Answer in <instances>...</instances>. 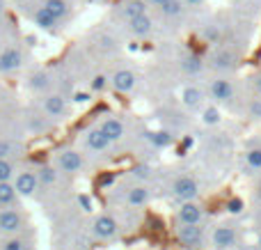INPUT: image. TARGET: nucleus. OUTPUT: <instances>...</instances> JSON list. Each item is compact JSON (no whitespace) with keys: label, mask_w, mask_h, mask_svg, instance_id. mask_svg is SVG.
<instances>
[{"label":"nucleus","mask_w":261,"mask_h":250,"mask_svg":"<svg viewBox=\"0 0 261 250\" xmlns=\"http://www.w3.org/2000/svg\"><path fill=\"white\" fill-rule=\"evenodd\" d=\"M25 64V51H23L21 44H5L0 46V73L7 76V73H14Z\"/></svg>","instance_id":"obj_1"},{"label":"nucleus","mask_w":261,"mask_h":250,"mask_svg":"<svg viewBox=\"0 0 261 250\" xmlns=\"http://www.w3.org/2000/svg\"><path fill=\"white\" fill-rule=\"evenodd\" d=\"M25 225V216L18 207L7 205L0 209V234H18Z\"/></svg>","instance_id":"obj_2"},{"label":"nucleus","mask_w":261,"mask_h":250,"mask_svg":"<svg viewBox=\"0 0 261 250\" xmlns=\"http://www.w3.org/2000/svg\"><path fill=\"white\" fill-rule=\"evenodd\" d=\"M12 184H14V188H16V195L30 197V195H35V191L39 188V177H37V172L23 170V172L16 174V179H14Z\"/></svg>","instance_id":"obj_3"},{"label":"nucleus","mask_w":261,"mask_h":250,"mask_svg":"<svg viewBox=\"0 0 261 250\" xmlns=\"http://www.w3.org/2000/svg\"><path fill=\"white\" fill-rule=\"evenodd\" d=\"M126 28L135 39H147V37L153 32V18L149 16V12H144V14H140V16L128 18Z\"/></svg>","instance_id":"obj_4"},{"label":"nucleus","mask_w":261,"mask_h":250,"mask_svg":"<svg viewBox=\"0 0 261 250\" xmlns=\"http://www.w3.org/2000/svg\"><path fill=\"white\" fill-rule=\"evenodd\" d=\"M30 18H32V23H35L37 28H41V30H48V32L58 30V28L62 26V23H60L58 18H55L53 14H50L48 9H46L41 3H39V7H35V9H32Z\"/></svg>","instance_id":"obj_5"},{"label":"nucleus","mask_w":261,"mask_h":250,"mask_svg":"<svg viewBox=\"0 0 261 250\" xmlns=\"http://www.w3.org/2000/svg\"><path fill=\"white\" fill-rule=\"evenodd\" d=\"M110 85H113L115 92L126 94V92H130L135 87V73L130 69H117L113 73V78H110Z\"/></svg>","instance_id":"obj_6"},{"label":"nucleus","mask_w":261,"mask_h":250,"mask_svg":"<svg viewBox=\"0 0 261 250\" xmlns=\"http://www.w3.org/2000/svg\"><path fill=\"white\" fill-rule=\"evenodd\" d=\"M144 12H149L147 0H122L117 7L119 18H124V21H128V18H133V16H140V14H144Z\"/></svg>","instance_id":"obj_7"},{"label":"nucleus","mask_w":261,"mask_h":250,"mask_svg":"<svg viewBox=\"0 0 261 250\" xmlns=\"http://www.w3.org/2000/svg\"><path fill=\"white\" fill-rule=\"evenodd\" d=\"M44 113L48 117H62L67 113V101H64L62 94H55V92H48L44 96Z\"/></svg>","instance_id":"obj_8"},{"label":"nucleus","mask_w":261,"mask_h":250,"mask_svg":"<svg viewBox=\"0 0 261 250\" xmlns=\"http://www.w3.org/2000/svg\"><path fill=\"white\" fill-rule=\"evenodd\" d=\"M41 5H44V7L48 9V12L53 14L60 23L67 21V18L71 16V12H73L71 0H41Z\"/></svg>","instance_id":"obj_9"},{"label":"nucleus","mask_w":261,"mask_h":250,"mask_svg":"<svg viewBox=\"0 0 261 250\" xmlns=\"http://www.w3.org/2000/svg\"><path fill=\"white\" fill-rule=\"evenodd\" d=\"M58 165L62 172H78L83 168V156L73 149H64L58 154Z\"/></svg>","instance_id":"obj_10"},{"label":"nucleus","mask_w":261,"mask_h":250,"mask_svg":"<svg viewBox=\"0 0 261 250\" xmlns=\"http://www.w3.org/2000/svg\"><path fill=\"white\" fill-rule=\"evenodd\" d=\"M50 83H53V78H50V73L46 71V69H37V71H32L30 78H28V87H30L32 92H48Z\"/></svg>","instance_id":"obj_11"},{"label":"nucleus","mask_w":261,"mask_h":250,"mask_svg":"<svg viewBox=\"0 0 261 250\" xmlns=\"http://www.w3.org/2000/svg\"><path fill=\"white\" fill-rule=\"evenodd\" d=\"M94 234L99 239H113L117 234V223L113 216H99L94 220Z\"/></svg>","instance_id":"obj_12"},{"label":"nucleus","mask_w":261,"mask_h":250,"mask_svg":"<svg viewBox=\"0 0 261 250\" xmlns=\"http://www.w3.org/2000/svg\"><path fill=\"white\" fill-rule=\"evenodd\" d=\"M172 191H174L176 197H181V200H193L195 195H197V184L193 182L190 177H181L174 182V186H172Z\"/></svg>","instance_id":"obj_13"},{"label":"nucleus","mask_w":261,"mask_h":250,"mask_svg":"<svg viewBox=\"0 0 261 250\" xmlns=\"http://www.w3.org/2000/svg\"><path fill=\"white\" fill-rule=\"evenodd\" d=\"M179 241L184 243L186 248H197L202 243V232H199L197 225H184L179 230Z\"/></svg>","instance_id":"obj_14"},{"label":"nucleus","mask_w":261,"mask_h":250,"mask_svg":"<svg viewBox=\"0 0 261 250\" xmlns=\"http://www.w3.org/2000/svg\"><path fill=\"white\" fill-rule=\"evenodd\" d=\"M211 94L218 101H229L234 96V87H231V83L227 78H216L211 83Z\"/></svg>","instance_id":"obj_15"},{"label":"nucleus","mask_w":261,"mask_h":250,"mask_svg":"<svg viewBox=\"0 0 261 250\" xmlns=\"http://www.w3.org/2000/svg\"><path fill=\"white\" fill-rule=\"evenodd\" d=\"M199 218H202V211H199V207L193 205L190 200L179 209V220H181L184 225H197Z\"/></svg>","instance_id":"obj_16"},{"label":"nucleus","mask_w":261,"mask_h":250,"mask_svg":"<svg viewBox=\"0 0 261 250\" xmlns=\"http://www.w3.org/2000/svg\"><path fill=\"white\" fill-rule=\"evenodd\" d=\"M211 62H213V67H216V69H222V71H227V69L234 67L236 55L231 53L229 48H220V51H216V53H213Z\"/></svg>","instance_id":"obj_17"},{"label":"nucleus","mask_w":261,"mask_h":250,"mask_svg":"<svg viewBox=\"0 0 261 250\" xmlns=\"http://www.w3.org/2000/svg\"><path fill=\"white\" fill-rule=\"evenodd\" d=\"M236 241V234L231 228H218L216 232H213V243H216V248L225 250V248H231Z\"/></svg>","instance_id":"obj_18"},{"label":"nucleus","mask_w":261,"mask_h":250,"mask_svg":"<svg viewBox=\"0 0 261 250\" xmlns=\"http://www.w3.org/2000/svg\"><path fill=\"white\" fill-rule=\"evenodd\" d=\"M87 147L90 149H94V152H103V149H108V145H110V140H108V136H106L101 129H92L90 133H87Z\"/></svg>","instance_id":"obj_19"},{"label":"nucleus","mask_w":261,"mask_h":250,"mask_svg":"<svg viewBox=\"0 0 261 250\" xmlns=\"http://www.w3.org/2000/svg\"><path fill=\"white\" fill-rule=\"evenodd\" d=\"M101 131L108 136L110 142L122 140V136H124V124L119 122V119H115V117H108L103 124H101Z\"/></svg>","instance_id":"obj_20"},{"label":"nucleus","mask_w":261,"mask_h":250,"mask_svg":"<svg viewBox=\"0 0 261 250\" xmlns=\"http://www.w3.org/2000/svg\"><path fill=\"white\" fill-rule=\"evenodd\" d=\"M184 9H186V5L181 3V0H167L158 12H161L165 18H179L181 14H184Z\"/></svg>","instance_id":"obj_21"},{"label":"nucleus","mask_w":261,"mask_h":250,"mask_svg":"<svg viewBox=\"0 0 261 250\" xmlns=\"http://www.w3.org/2000/svg\"><path fill=\"white\" fill-rule=\"evenodd\" d=\"M181 67H184V71L186 73H190V76H195V73H199L202 71V67H204V62H202V58H199L197 53H188L184 58V62H181Z\"/></svg>","instance_id":"obj_22"},{"label":"nucleus","mask_w":261,"mask_h":250,"mask_svg":"<svg viewBox=\"0 0 261 250\" xmlns=\"http://www.w3.org/2000/svg\"><path fill=\"white\" fill-rule=\"evenodd\" d=\"M16 200V188L12 182H0V207H7Z\"/></svg>","instance_id":"obj_23"},{"label":"nucleus","mask_w":261,"mask_h":250,"mask_svg":"<svg viewBox=\"0 0 261 250\" xmlns=\"http://www.w3.org/2000/svg\"><path fill=\"white\" fill-rule=\"evenodd\" d=\"M199 101H202V92H199L197 87H186L184 90V104L188 106V108H195V106H199Z\"/></svg>","instance_id":"obj_24"},{"label":"nucleus","mask_w":261,"mask_h":250,"mask_svg":"<svg viewBox=\"0 0 261 250\" xmlns=\"http://www.w3.org/2000/svg\"><path fill=\"white\" fill-rule=\"evenodd\" d=\"M37 177H39V184H46V186L58 182V172H55L53 168H48V165H44V168L37 172Z\"/></svg>","instance_id":"obj_25"},{"label":"nucleus","mask_w":261,"mask_h":250,"mask_svg":"<svg viewBox=\"0 0 261 250\" xmlns=\"http://www.w3.org/2000/svg\"><path fill=\"white\" fill-rule=\"evenodd\" d=\"M147 191H144V188H130L128 191V202L130 205H135V207H140V205H144V202H147Z\"/></svg>","instance_id":"obj_26"},{"label":"nucleus","mask_w":261,"mask_h":250,"mask_svg":"<svg viewBox=\"0 0 261 250\" xmlns=\"http://www.w3.org/2000/svg\"><path fill=\"white\" fill-rule=\"evenodd\" d=\"M14 177V163L9 159H0V182H12Z\"/></svg>","instance_id":"obj_27"},{"label":"nucleus","mask_w":261,"mask_h":250,"mask_svg":"<svg viewBox=\"0 0 261 250\" xmlns=\"http://www.w3.org/2000/svg\"><path fill=\"white\" fill-rule=\"evenodd\" d=\"M149 140L156 147H167L172 142V138H170V133H165V131H156V133H149Z\"/></svg>","instance_id":"obj_28"},{"label":"nucleus","mask_w":261,"mask_h":250,"mask_svg":"<svg viewBox=\"0 0 261 250\" xmlns=\"http://www.w3.org/2000/svg\"><path fill=\"white\" fill-rule=\"evenodd\" d=\"M0 250H25V241L23 239H18L16 234H14L12 239H7V241L3 243V248Z\"/></svg>","instance_id":"obj_29"},{"label":"nucleus","mask_w":261,"mask_h":250,"mask_svg":"<svg viewBox=\"0 0 261 250\" xmlns=\"http://www.w3.org/2000/svg\"><path fill=\"white\" fill-rule=\"evenodd\" d=\"M202 122L204 124H218L220 122V113H218V108H206L202 113Z\"/></svg>","instance_id":"obj_30"},{"label":"nucleus","mask_w":261,"mask_h":250,"mask_svg":"<svg viewBox=\"0 0 261 250\" xmlns=\"http://www.w3.org/2000/svg\"><path fill=\"white\" fill-rule=\"evenodd\" d=\"M248 165L250 168H261V149H250L248 152Z\"/></svg>","instance_id":"obj_31"},{"label":"nucleus","mask_w":261,"mask_h":250,"mask_svg":"<svg viewBox=\"0 0 261 250\" xmlns=\"http://www.w3.org/2000/svg\"><path fill=\"white\" fill-rule=\"evenodd\" d=\"M106 85H108V78H106L103 73H99V76H94V78H92V90H94V92L106 90Z\"/></svg>","instance_id":"obj_32"},{"label":"nucleus","mask_w":261,"mask_h":250,"mask_svg":"<svg viewBox=\"0 0 261 250\" xmlns=\"http://www.w3.org/2000/svg\"><path fill=\"white\" fill-rule=\"evenodd\" d=\"M14 152V145L9 140H0V159H9Z\"/></svg>","instance_id":"obj_33"},{"label":"nucleus","mask_w":261,"mask_h":250,"mask_svg":"<svg viewBox=\"0 0 261 250\" xmlns=\"http://www.w3.org/2000/svg\"><path fill=\"white\" fill-rule=\"evenodd\" d=\"M241 209H243V202H241L239 197H231V200L227 202V211H229V214H241Z\"/></svg>","instance_id":"obj_34"},{"label":"nucleus","mask_w":261,"mask_h":250,"mask_svg":"<svg viewBox=\"0 0 261 250\" xmlns=\"http://www.w3.org/2000/svg\"><path fill=\"white\" fill-rule=\"evenodd\" d=\"M250 113H252V117H257V119H261V99H257V101H252V106H250Z\"/></svg>","instance_id":"obj_35"},{"label":"nucleus","mask_w":261,"mask_h":250,"mask_svg":"<svg viewBox=\"0 0 261 250\" xmlns=\"http://www.w3.org/2000/svg\"><path fill=\"white\" fill-rule=\"evenodd\" d=\"M181 3H184L186 7H190V9H193V7H202V5L206 3V0H181Z\"/></svg>","instance_id":"obj_36"},{"label":"nucleus","mask_w":261,"mask_h":250,"mask_svg":"<svg viewBox=\"0 0 261 250\" xmlns=\"http://www.w3.org/2000/svg\"><path fill=\"white\" fill-rule=\"evenodd\" d=\"M167 3V0H147V5H149V9H161L163 7V5H165Z\"/></svg>","instance_id":"obj_37"},{"label":"nucleus","mask_w":261,"mask_h":250,"mask_svg":"<svg viewBox=\"0 0 261 250\" xmlns=\"http://www.w3.org/2000/svg\"><path fill=\"white\" fill-rule=\"evenodd\" d=\"M254 87H257V92H259V94H261V73H259V76H257V78H254Z\"/></svg>","instance_id":"obj_38"},{"label":"nucleus","mask_w":261,"mask_h":250,"mask_svg":"<svg viewBox=\"0 0 261 250\" xmlns=\"http://www.w3.org/2000/svg\"><path fill=\"white\" fill-rule=\"evenodd\" d=\"M5 9H7V3H5V0H0V18L5 16Z\"/></svg>","instance_id":"obj_39"},{"label":"nucleus","mask_w":261,"mask_h":250,"mask_svg":"<svg viewBox=\"0 0 261 250\" xmlns=\"http://www.w3.org/2000/svg\"><path fill=\"white\" fill-rule=\"evenodd\" d=\"M81 202H83V207H85V209H90V200H87V197H81Z\"/></svg>","instance_id":"obj_40"},{"label":"nucleus","mask_w":261,"mask_h":250,"mask_svg":"<svg viewBox=\"0 0 261 250\" xmlns=\"http://www.w3.org/2000/svg\"><path fill=\"white\" fill-rule=\"evenodd\" d=\"M85 3H92V5H99V3H108V0H85Z\"/></svg>","instance_id":"obj_41"},{"label":"nucleus","mask_w":261,"mask_h":250,"mask_svg":"<svg viewBox=\"0 0 261 250\" xmlns=\"http://www.w3.org/2000/svg\"><path fill=\"white\" fill-rule=\"evenodd\" d=\"M5 41V35H3V28H0V44H3Z\"/></svg>","instance_id":"obj_42"},{"label":"nucleus","mask_w":261,"mask_h":250,"mask_svg":"<svg viewBox=\"0 0 261 250\" xmlns=\"http://www.w3.org/2000/svg\"><path fill=\"white\" fill-rule=\"evenodd\" d=\"M18 3H28V0H18Z\"/></svg>","instance_id":"obj_43"},{"label":"nucleus","mask_w":261,"mask_h":250,"mask_svg":"<svg viewBox=\"0 0 261 250\" xmlns=\"http://www.w3.org/2000/svg\"><path fill=\"white\" fill-rule=\"evenodd\" d=\"M259 243H261V237H259Z\"/></svg>","instance_id":"obj_44"}]
</instances>
